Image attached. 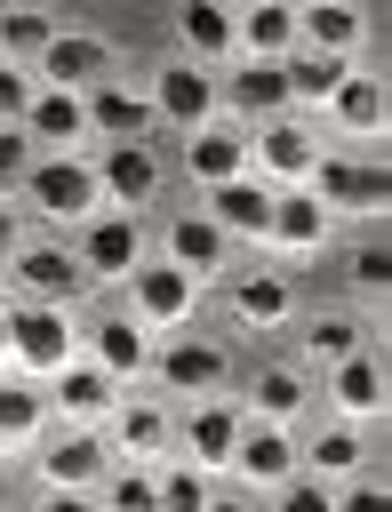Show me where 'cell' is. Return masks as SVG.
<instances>
[{"label":"cell","mask_w":392,"mask_h":512,"mask_svg":"<svg viewBox=\"0 0 392 512\" xmlns=\"http://www.w3.org/2000/svg\"><path fill=\"white\" fill-rule=\"evenodd\" d=\"M16 208H24L40 232H64V240H72V232L104 208L88 152H40V160L24 168V184H16Z\"/></svg>","instance_id":"1"},{"label":"cell","mask_w":392,"mask_h":512,"mask_svg":"<svg viewBox=\"0 0 392 512\" xmlns=\"http://www.w3.org/2000/svg\"><path fill=\"white\" fill-rule=\"evenodd\" d=\"M200 304H208V288H200L192 272H176L160 248L120 280V312H128L144 336H184V328L200 320Z\"/></svg>","instance_id":"2"},{"label":"cell","mask_w":392,"mask_h":512,"mask_svg":"<svg viewBox=\"0 0 392 512\" xmlns=\"http://www.w3.org/2000/svg\"><path fill=\"white\" fill-rule=\"evenodd\" d=\"M0 288H8L16 304H72V312H80L88 272H80V256H72L64 232H24L16 256H8V272H0Z\"/></svg>","instance_id":"3"},{"label":"cell","mask_w":392,"mask_h":512,"mask_svg":"<svg viewBox=\"0 0 392 512\" xmlns=\"http://www.w3.org/2000/svg\"><path fill=\"white\" fill-rule=\"evenodd\" d=\"M64 360H80V312L72 304H8V376L48 384Z\"/></svg>","instance_id":"4"},{"label":"cell","mask_w":392,"mask_h":512,"mask_svg":"<svg viewBox=\"0 0 392 512\" xmlns=\"http://www.w3.org/2000/svg\"><path fill=\"white\" fill-rule=\"evenodd\" d=\"M232 344L184 328V336H152V368L144 384H160V400H208V392H232Z\"/></svg>","instance_id":"5"},{"label":"cell","mask_w":392,"mask_h":512,"mask_svg":"<svg viewBox=\"0 0 392 512\" xmlns=\"http://www.w3.org/2000/svg\"><path fill=\"white\" fill-rule=\"evenodd\" d=\"M320 152H328V128L312 112H280V120L248 128V176L272 184V192H304V176H312Z\"/></svg>","instance_id":"6"},{"label":"cell","mask_w":392,"mask_h":512,"mask_svg":"<svg viewBox=\"0 0 392 512\" xmlns=\"http://www.w3.org/2000/svg\"><path fill=\"white\" fill-rule=\"evenodd\" d=\"M304 192L328 208V216H376L384 224V208H392V176H384V152H320L312 160V176H304Z\"/></svg>","instance_id":"7"},{"label":"cell","mask_w":392,"mask_h":512,"mask_svg":"<svg viewBox=\"0 0 392 512\" xmlns=\"http://www.w3.org/2000/svg\"><path fill=\"white\" fill-rule=\"evenodd\" d=\"M72 256H80L88 288H120V280L152 256V232H144V216H136V208H96V216L72 232Z\"/></svg>","instance_id":"8"},{"label":"cell","mask_w":392,"mask_h":512,"mask_svg":"<svg viewBox=\"0 0 392 512\" xmlns=\"http://www.w3.org/2000/svg\"><path fill=\"white\" fill-rule=\"evenodd\" d=\"M144 96H152V120H160V128H176V136H192V128H208V120L224 112L216 72H208V64H192V56H160V64L144 72Z\"/></svg>","instance_id":"9"},{"label":"cell","mask_w":392,"mask_h":512,"mask_svg":"<svg viewBox=\"0 0 392 512\" xmlns=\"http://www.w3.org/2000/svg\"><path fill=\"white\" fill-rule=\"evenodd\" d=\"M312 384L328 392V416H344V424H360V432H384V416H392V376H384V352H376V344L344 352V360L320 368Z\"/></svg>","instance_id":"10"},{"label":"cell","mask_w":392,"mask_h":512,"mask_svg":"<svg viewBox=\"0 0 392 512\" xmlns=\"http://www.w3.org/2000/svg\"><path fill=\"white\" fill-rule=\"evenodd\" d=\"M224 312L240 336H280L304 304H296V272L288 264H248V272H224Z\"/></svg>","instance_id":"11"},{"label":"cell","mask_w":392,"mask_h":512,"mask_svg":"<svg viewBox=\"0 0 392 512\" xmlns=\"http://www.w3.org/2000/svg\"><path fill=\"white\" fill-rule=\"evenodd\" d=\"M240 400L232 392H208V400H176V456L200 464L208 480L232 472V448H240Z\"/></svg>","instance_id":"12"},{"label":"cell","mask_w":392,"mask_h":512,"mask_svg":"<svg viewBox=\"0 0 392 512\" xmlns=\"http://www.w3.org/2000/svg\"><path fill=\"white\" fill-rule=\"evenodd\" d=\"M104 448H112V464H160V456H176V400L120 392V408L104 416Z\"/></svg>","instance_id":"13"},{"label":"cell","mask_w":392,"mask_h":512,"mask_svg":"<svg viewBox=\"0 0 392 512\" xmlns=\"http://www.w3.org/2000/svg\"><path fill=\"white\" fill-rule=\"evenodd\" d=\"M320 128L384 152V128H392V88H384V72H376V64H352V72L336 80V96L320 104Z\"/></svg>","instance_id":"14"},{"label":"cell","mask_w":392,"mask_h":512,"mask_svg":"<svg viewBox=\"0 0 392 512\" xmlns=\"http://www.w3.org/2000/svg\"><path fill=\"white\" fill-rule=\"evenodd\" d=\"M232 400H240V416H256V424H304V416H312V368H296V360H256L248 376H232Z\"/></svg>","instance_id":"15"},{"label":"cell","mask_w":392,"mask_h":512,"mask_svg":"<svg viewBox=\"0 0 392 512\" xmlns=\"http://www.w3.org/2000/svg\"><path fill=\"white\" fill-rule=\"evenodd\" d=\"M296 448H304V432H296V424H256V416H248L224 480H232V488H248V496H272L288 472H304V456H296Z\"/></svg>","instance_id":"16"},{"label":"cell","mask_w":392,"mask_h":512,"mask_svg":"<svg viewBox=\"0 0 392 512\" xmlns=\"http://www.w3.org/2000/svg\"><path fill=\"white\" fill-rule=\"evenodd\" d=\"M88 168H96L104 208H136V216H144V208L160 200V184H168V160H160V144H152V136H144V144H104Z\"/></svg>","instance_id":"17"},{"label":"cell","mask_w":392,"mask_h":512,"mask_svg":"<svg viewBox=\"0 0 392 512\" xmlns=\"http://www.w3.org/2000/svg\"><path fill=\"white\" fill-rule=\"evenodd\" d=\"M104 472H112V448H104V432L48 424V432L32 440V480H40V488H96Z\"/></svg>","instance_id":"18"},{"label":"cell","mask_w":392,"mask_h":512,"mask_svg":"<svg viewBox=\"0 0 392 512\" xmlns=\"http://www.w3.org/2000/svg\"><path fill=\"white\" fill-rule=\"evenodd\" d=\"M104 72H120V56H112V40L104 32H80V24H56L48 32V48H40V64H32V80L40 88H96Z\"/></svg>","instance_id":"19"},{"label":"cell","mask_w":392,"mask_h":512,"mask_svg":"<svg viewBox=\"0 0 392 512\" xmlns=\"http://www.w3.org/2000/svg\"><path fill=\"white\" fill-rule=\"evenodd\" d=\"M80 104H88V136H96V144H144V136H160L144 80H120V72H104L96 88H80Z\"/></svg>","instance_id":"20"},{"label":"cell","mask_w":392,"mask_h":512,"mask_svg":"<svg viewBox=\"0 0 392 512\" xmlns=\"http://www.w3.org/2000/svg\"><path fill=\"white\" fill-rule=\"evenodd\" d=\"M40 392H48V416H56V424H72V432H104V416L120 408V384H112L88 352H80V360H64Z\"/></svg>","instance_id":"21"},{"label":"cell","mask_w":392,"mask_h":512,"mask_svg":"<svg viewBox=\"0 0 392 512\" xmlns=\"http://www.w3.org/2000/svg\"><path fill=\"white\" fill-rule=\"evenodd\" d=\"M160 256L208 288V280H224V272H232V256H240V248H232V240L216 232V216L192 200V208H176V216H168V232H160Z\"/></svg>","instance_id":"22"},{"label":"cell","mask_w":392,"mask_h":512,"mask_svg":"<svg viewBox=\"0 0 392 512\" xmlns=\"http://www.w3.org/2000/svg\"><path fill=\"white\" fill-rule=\"evenodd\" d=\"M184 184L192 192H208V184H232V176H248V120H232V112H216L208 128H192L184 136Z\"/></svg>","instance_id":"23"},{"label":"cell","mask_w":392,"mask_h":512,"mask_svg":"<svg viewBox=\"0 0 392 512\" xmlns=\"http://www.w3.org/2000/svg\"><path fill=\"white\" fill-rule=\"evenodd\" d=\"M336 240V216L312 200V192H272V224H264V256H280V264H304V256H320Z\"/></svg>","instance_id":"24"},{"label":"cell","mask_w":392,"mask_h":512,"mask_svg":"<svg viewBox=\"0 0 392 512\" xmlns=\"http://www.w3.org/2000/svg\"><path fill=\"white\" fill-rule=\"evenodd\" d=\"M216 88H224V112L232 120H280L288 112V80H280V64L272 56H232L224 72H216Z\"/></svg>","instance_id":"25"},{"label":"cell","mask_w":392,"mask_h":512,"mask_svg":"<svg viewBox=\"0 0 392 512\" xmlns=\"http://www.w3.org/2000/svg\"><path fill=\"white\" fill-rule=\"evenodd\" d=\"M200 208L216 216V232H224L232 248H256V256H264V224H272V184H256V176H232V184H208V192H200Z\"/></svg>","instance_id":"26"},{"label":"cell","mask_w":392,"mask_h":512,"mask_svg":"<svg viewBox=\"0 0 392 512\" xmlns=\"http://www.w3.org/2000/svg\"><path fill=\"white\" fill-rule=\"evenodd\" d=\"M80 352H88V360H96V368H104L120 392H136V384H144V368H152V336H144L128 312L88 320V328H80Z\"/></svg>","instance_id":"27"},{"label":"cell","mask_w":392,"mask_h":512,"mask_svg":"<svg viewBox=\"0 0 392 512\" xmlns=\"http://www.w3.org/2000/svg\"><path fill=\"white\" fill-rule=\"evenodd\" d=\"M16 128L32 136V152H88V144H96V136H88V104H80L72 88H32V104H24Z\"/></svg>","instance_id":"28"},{"label":"cell","mask_w":392,"mask_h":512,"mask_svg":"<svg viewBox=\"0 0 392 512\" xmlns=\"http://www.w3.org/2000/svg\"><path fill=\"white\" fill-rule=\"evenodd\" d=\"M176 56L224 72L240 56V32H232V0H176Z\"/></svg>","instance_id":"29"},{"label":"cell","mask_w":392,"mask_h":512,"mask_svg":"<svg viewBox=\"0 0 392 512\" xmlns=\"http://www.w3.org/2000/svg\"><path fill=\"white\" fill-rule=\"evenodd\" d=\"M360 344H368V312L336 304V312H312V320H296V352H288V360L320 376V368H336V360H344V352H360Z\"/></svg>","instance_id":"30"},{"label":"cell","mask_w":392,"mask_h":512,"mask_svg":"<svg viewBox=\"0 0 392 512\" xmlns=\"http://www.w3.org/2000/svg\"><path fill=\"white\" fill-rule=\"evenodd\" d=\"M360 40H368V8L360 0H312V8H296V48H320V56H352L360 64Z\"/></svg>","instance_id":"31"},{"label":"cell","mask_w":392,"mask_h":512,"mask_svg":"<svg viewBox=\"0 0 392 512\" xmlns=\"http://www.w3.org/2000/svg\"><path fill=\"white\" fill-rule=\"evenodd\" d=\"M296 456H304V472H312V480H328V488L376 464V456H368V432H360V424H344V416H328V424H320Z\"/></svg>","instance_id":"32"},{"label":"cell","mask_w":392,"mask_h":512,"mask_svg":"<svg viewBox=\"0 0 392 512\" xmlns=\"http://www.w3.org/2000/svg\"><path fill=\"white\" fill-rule=\"evenodd\" d=\"M352 72V56H320V48H288L280 56V80H288V112H312L320 120V104L336 96V80Z\"/></svg>","instance_id":"33"},{"label":"cell","mask_w":392,"mask_h":512,"mask_svg":"<svg viewBox=\"0 0 392 512\" xmlns=\"http://www.w3.org/2000/svg\"><path fill=\"white\" fill-rule=\"evenodd\" d=\"M232 32H240V56H288L296 48V8L288 0H232Z\"/></svg>","instance_id":"34"},{"label":"cell","mask_w":392,"mask_h":512,"mask_svg":"<svg viewBox=\"0 0 392 512\" xmlns=\"http://www.w3.org/2000/svg\"><path fill=\"white\" fill-rule=\"evenodd\" d=\"M48 424H56L48 416V392L24 384V376H0V448H32Z\"/></svg>","instance_id":"35"},{"label":"cell","mask_w":392,"mask_h":512,"mask_svg":"<svg viewBox=\"0 0 392 512\" xmlns=\"http://www.w3.org/2000/svg\"><path fill=\"white\" fill-rule=\"evenodd\" d=\"M48 32H56L48 8H32V0H8V8H0V56H8V64H40Z\"/></svg>","instance_id":"36"},{"label":"cell","mask_w":392,"mask_h":512,"mask_svg":"<svg viewBox=\"0 0 392 512\" xmlns=\"http://www.w3.org/2000/svg\"><path fill=\"white\" fill-rule=\"evenodd\" d=\"M344 280H352V312H376V320H384V296H392V248H384V240L352 248Z\"/></svg>","instance_id":"37"},{"label":"cell","mask_w":392,"mask_h":512,"mask_svg":"<svg viewBox=\"0 0 392 512\" xmlns=\"http://www.w3.org/2000/svg\"><path fill=\"white\" fill-rule=\"evenodd\" d=\"M152 488H160V512H208V496H216V480L200 464H184V456H160Z\"/></svg>","instance_id":"38"},{"label":"cell","mask_w":392,"mask_h":512,"mask_svg":"<svg viewBox=\"0 0 392 512\" xmlns=\"http://www.w3.org/2000/svg\"><path fill=\"white\" fill-rule=\"evenodd\" d=\"M96 504H104V512H160L152 464H112V472L96 480Z\"/></svg>","instance_id":"39"},{"label":"cell","mask_w":392,"mask_h":512,"mask_svg":"<svg viewBox=\"0 0 392 512\" xmlns=\"http://www.w3.org/2000/svg\"><path fill=\"white\" fill-rule=\"evenodd\" d=\"M264 512H336V488L312 480V472H288V480L264 496Z\"/></svg>","instance_id":"40"},{"label":"cell","mask_w":392,"mask_h":512,"mask_svg":"<svg viewBox=\"0 0 392 512\" xmlns=\"http://www.w3.org/2000/svg\"><path fill=\"white\" fill-rule=\"evenodd\" d=\"M336 512H392V488H384V464L336 480Z\"/></svg>","instance_id":"41"},{"label":"cell","mask_w":392,"mask_h":512,"mask_svg":"<svg viewBox=\"0 0 392 512\" xmlns=\"http://www.w3.org/2000/svg\"><path fill=\"white\" fill-rule=\"evenodd\" d=\"M32 88H40V80H32V64H8V56H0V128H16V120H24Z\"/></svg>","instance_id":"42"},{"label":"cell","mask_w":392,"mask_h":512,"mask_svg":"<svg viewBox=\"0 0 392 512\" xmlns=\"http://www.w3.org/2000/svg\"><path fill=\"white\" fill-rule=\"evenodd\" d=\"M40 152H32V136L24 128H0V192L16 200V184H24V168H32Z\"/></svg>","instance_id":"43"},{"label":"cell","mask_w":392,"mask_h":512,"mask_svg":"<svg viewBox=\"0 0 392 512\" xmlns=\"http://www.w3.org/2000/svg\"><path fill=\"white\" fill-rule=\"evenodd\" d=\"M32 512H104V504H96V488H40Z\"/></svg>","instance_id":"44"},{"label":"cell","mask_w":392,"mask_h":512,"mask_svg":"<svg viewBox=\"0 0 392 512\" xmlns=\"http://www.w3.org/2000/svg\"><path fill=\"white\" fill-rule=\"evenodd\" d=\"M208 512H264V496H248V488H232V480H216V496H208Z\"/></svg>","instance_id":"45"},{"label":"cell","mask_w":392,"mask_h":512,"mask_svg":"<svg viewBox=\"0 0 392 512\" xmlns=\"http://www.w3.org/2000/svg\"><path fill=\"white\" fill-rule=\"evenodd\" d=\"M16 240H24V232H16V216L0 208V272H8V256H16Z\"/></svg>","instance_id":"46"},{"label":"cell","mask_w":392,"mask_h":512,"mask_svg":"<svg viewBox=\"0 0 392 512\" xmlns=\"http://www.w3.org/2000/svg\"><path fill=\"white\" fill-rule=\"evenodd\" d=\"M8 304H16V296L0 288V376H8Z\"/></svg>","instance_id":"47"},{"label":"cell","mask_w":392,"mask_h":512,"mask_svg":"<svg viewBox=\"0 0 392 512\" xmlns=\"http://www.w3.org/2000/svg\"><path fill=\"white\" fill-rule=\"evenodd\" d=\"M288 8H312V0H288Z\"/></svg>","instance_id":"48"}]
</instances>
